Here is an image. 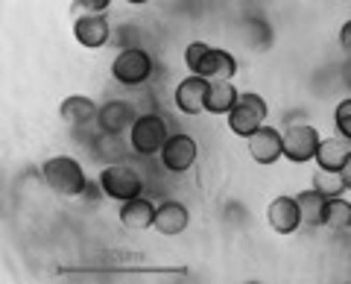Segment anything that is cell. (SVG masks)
Returning <instances> with one entry per match:
<instances>
[{
  "mask_svg": "<svg viewBox=\"0 0 351 284\" xmlns=\"http://www.w3.org/2000/svg\"><path fill=\"white\" fill-rule=\"evenodd\" d=\"M319 141V132L311 123H293L281 135V156L287 161H295V165H304V161L316 158Z\"/></svg>",
  "mask_w": 351,
  "mask_h": 284,
  "instance_id": "cell-3",
  "label": "cell"
},
{
  "mask_svg": "<svg viewBox=\"0 0 351 284\" xmlns=\"http://www.w3.org/2000/svg\"><path fill=\"white\" fill-rule=\"evenodd\" d=\"M313 188L322 196H343L346 193V182L339 176V170H316L313 173Z\"/></svg>",
  "mask_w": 351,
  "mask_h": 284,
  "instance_id": "cell-21",
  "label": "cell"
},
{
  "mask_svg": "<svg viewBox=\"0 0 351 284\" xmlns=\"http://www.w3.org/2000/svg\"><path fill=\"white\" fill-rule=\"evenodd\" d=\"M196 161V141L191 135H170L167 144L161 147V165L170 173L191 170Z\"/></svg>",
  "mask_w": 351,
  "mask_h": 284,
  "instance_id": "cell-7",
  "label": "cell"
},
{
  "mask_svg": "<svg viewBox=\"0 0 351 284\" xmlns=\"http://www.w3.org/2000/svg\"><path fill=\"white\" fill-rule=\"evenodd\" d=\"M120 223L126 228H135V232H144L156 223V205L144 196H135V200H126L120 205Z\"/></svg>",
  "mask_w": 351,
  "mask_h": 284,
  "instance_id": "cell-14",
  "label": "cell"
},
{
  "mask_svg": "<svg viewBox=\"0 0 351 284\" xmlns=\"http://www.w3.org/2000/svg\"><path fill=\"white\" fill-rule=\"evenodd\" d=\"M208 50H211V47H208L205 41H191V45H188V50H184V64H188L191 73L199 71V64L208 56Z\"/></svg>",
  "mask_w": 351,
  "mask_h": 284,
  "instance_id": "cell-23",
  "label": "cell"
},
{
  "mask_svg": "<svg viewBox=\"0 0 351 284\" xmlns=\"http://www.w3.org/2000/svg\"><path fill=\"white\" fill-rule=\"evenodd\" d=\"M73 38L80 41L82 47H88V50L103 47L108 41V21L103 15H94V12L76 15V21H73Z\"/></svg>",
  "mask_w": 351,
  "mask_h": 284,
  "instance_id": "cell-10",
  "label": "cell"
},
{
  "mask_svg": "<svg viewBox=\"0 0 351 284\" xmlns=\"http://www.w3.org/2000/svg\"><path fill=\"white\" fill-rule=\"evenodd\" d=\"M205 94H208V80L193 73L188 80H182L179 88H176V106L184 115H199L205 112Z\"/></svg>",
  "mask_w": 351,
  "mask_h": 284,
  "instance_id": "cell-11",
  "label": "cell"
},
{
  "mask_svg": "<svg viewBox=\"0 0 351 284\" xmlns=\"http://www.w3.org/2000/svg\"><path fill=\"white\" fill-rule=\"evenodd\" d=\"M348 152H351V144L346 138H322L319 150H316V161H319L322 170H339Z\"/></svg>",
  "mask_w": 351,
  "mask_h": 284,
  "instance_id": "cell-17",
  "label": "cell"
},
{
  "mask_svg": "<svg viewBox=\"0 0 351 284\" xmlns=\"http://www.w3.org/2000/svg\"><path fill=\"white\" fill-rule=\"evenodd\" d=\"M267 115H269L267 100H263L261 94L249 91V94H240V100L234 103V108L226 117H228V129H232L234 135L249 138L267 123Z\"/></svg>",
  "mask_w": 351,
  "mask_h": 284,
  "instance_id": "cell-2",
  "label": "cell"
},
{
  "mask_svg": "<svg viewBox=\"0 0 351 284\" xmlns=\"http://www.w3.org/2000/svg\"><path fill=\"white\" fill-rule=\"evenodd\" d=\"M167 120L158 115H141L132 123V147L141 156H152V152H161V147L167 144Z\"/></svg>",
  "mask_w": 351,
  "mask_h": 284,
  "instance_id": "cell-4",
  "label": "cell"
},
{
  "mask_svg": "<svg viewBox=\"0 0 351 284\" xmlns=\"http://www.w3.org/2000/svg\"><path fill=\"white\" fill-rule=\"evenodd\" d=\"M339 176H343V182H346V191H351V152L346 156L343 167H339Z\"/></svg>",
  "mask_w": 351,
  "mask_h": 284,
  "instance_id": "cell-26",
  "label": "cell"
},
{
  "mask_svg": "<svg viewBox=\"0 0 351 284\" xmlns=\"http://www.w3.org/2000/svg\"><path fill=\"white\" fill-rule=\"evenodd\" d=\"M325 200H328V196H322L316 188L302 191L299 196H295V202H299V209H302V223H307V226H322Z\"/></svg>",
  "mask_w": 351,
  "mask_h": 284,
  "instance_id": "cell-20",
  "label": "cell"
},
{
  "mask_svg": "<svg viewBox=\"0 0 351 284\" xmlns=\"http://www.w3.org/2000/svg\"><path fill=\"white\" fill-rule=\"evenodd\" d=\"M112 73H114V80L123 82V85H141V82H147L149 73H152V59H149V53L141 50V47H126V50H120L117 59H114V64H112Z\"/></svg>",
  "mask_w": 351,
  "mask_h": 284,
  "instance_id": "cell-6",
  "label": "cell"
},
{
  "mask_svg": "<svg viewBox=\"0 0 351 284\" xmlns=\"http://www.w3.org/2000/svg\"><path fill=\"white\" fill-rule=\"evenodd\" d=\"M322 226L339 228V232L351 228V202L343 200V196H328L322 209Z\"/></svg>",
  "mask_w": 351,
  "mask_h": 284,
  "instance_id": "cell-18",
  "label": "cell"
},
{
  "mask_svg": "<svg viewBox=\"0 0 351 284\" xmlns=\"http://www.w3.org/2000/svg\"><path fill=\"white\" fill-rule=\"evenodd\" d=\"M334 123H337L339 138H346L351 144V97H346V100L334 108Z\"/></svg>",
  "mask_w": 351,
  "mask_h": 284,
  "instance_id": "cell-22",
  "label": "cell"
},
{
  "mask_svg": "<svg viewBox=\"0 0 351 284\" xmlns=\"http://www.w3.org/2000/svg\"><path fill=\"white\" fill-rule=\"evenodd\" d=\"M339 45H343L346 53H351V21H346L343 29H339Z\"/></svg>",
  "mask_w": 351,
  "mask_h": 284,
  "instance_id": "cell-25",
  "label": "cell"
},
{
  "mask_svg": "<svg viewBox=\"0 0 351 284\" xmlns=\"http://www.w3.org/2000/svg\"><path fill=\"white\" fill-rule=\"evenodd\" d=\"M100 185H103V193L108 200H117V202L135 200V196H141V191H144V179L132 167H123V165L106 167L100 173Z\"/></svg>",
  "mask_w": 351,
  "mask_h": 284,
  "instance_id": "cell-5",
  "label": "cell"
},
{
  "mask_svg": "<svg viewBox=\"0 0 351 284\" xmlns=\"http://www.w3.org/2000/svg\"><path fill=\"white\" fill-rule=\"evenodd\" d=\"M41 176L59 196H80L88 188L82 165L76 158H71V156H53V158H47V161H44V167H41Z\"/></svg>",
  "mask_w": 351,
  "mask_h": 284,
  "instance_id": "cell-1",
  "label": "cell"
},
{
  "mask_svg": "<svg viewBox=\"0 0 351 284\" xmlns=\"http://www.w3.org/2000/svg\"><path fill=\"white\" fill-rule=\"evenodd\" d=\"M267 217L278 235H293L302 226V209L295 202V196H276L267 209Z\"/></svg>",
  "mask_w": 351,
  "mask_h": 284,
  "instance_id": "cell-8",
  "label": "cell"
},
{
  "mask_svg": "<svg viewBox=\"0 0 351 284\" xmlns=\"http://www.w3.org/2000/svg\"><path fill=\"white\" fill-rule=\"evenodd\" d=\"M188 223H191V211L184 209L182 202L167 200V202H161L156 209V223L152 226H156L164 237H176V235H182L184 228H188Z\"/></svg>",
  "mask_w": 351,
  "mask_h": 284,
  "instance_id": "cell-12",
  "label": "cell"
},
{
  "mask_svg": "<svg viewBox=\"0 0 351 284\" xmlns=\"http://www.w3.org/2000/svg\"><path fill=\"white\" fill-rule=\"evenodd\" d=\"M108 3H112V0H76V12H80V15H85V12L103 15L108 9Z\"/></svg>",
  "mask_w": 351,
  "mask_h": 284,
  "instance_id": "cell-24",
  "label": "cell"
},
{
  "mask_svg": "<svg viewBox=\"0 0 351 284\" xmlns=\"http://www.w3.org/2000/svg\"><path fill=\"white\" fill-rule=\"evenodd\" d=\"M100 126L106 132H120V129H126L129 123H135V112L126 106V103H108L100 108Z\"/></svg>",
  "mask_w": 351,
  "mask_h": 284,
  "instance_id": "cell-19",
  "label": "cell"
},
{
  "mask_svg": "<svg viewBox=\"0 0 351 284\" xmlns=\"http://www.w3.org/2000/svg\"><path fill=\"white\" fill-rule=\"evenodd\" d=\"M126 3H132V6H144V3H149V0H126Z\"/></svg>",
  "mask_w": 351,
  "mask_h": 284,
  "instance_id": "cell-27",
  "label": "cell"
},
{
  "mask_svg": "<svg viewBox=\"0 0 351 284\" xmlns=\"http://www.w3.org/2000/svg\"><path fill=\"white\" fill-rule=\"evenodd\" d=\"M59 115H62L64 123L82 126V123H88V120H94L97 115H100V108H97V103L91 100V97L71 94V97H64V103H62V108H59Z\"/></svg>",
  "mask_w": 351,
  "mask_h": 284,
  "instance_id": "cell-16",
  "label": "cell"
},
{
  "mask_svg": "<svg viewBox=\"0 0 351 284\" xmlns=\"http://www.w3.org/2000/svg\"><path fill=\"white\" fill-rule=\"evenodd\" d=\"M240 100V91L234 88L232 80H217L208 82V94H205V112L211 115H228Z\"/></svg>",
  "mask_w": 351,
  "mask_h": 284,
  "instance_id": "cell-15",
  "label": "cell"
},
{
  "mask_svg": "<svg viewBox=\"0 0 351 284\" xmlns=\"http://www.w3.org/2000/svg\"><path fill=\"white\" fill-rule=\"evenodd\" d=\"M199 76H205L208 82H217V80H234L237 73V62L228 50H219V47H211L208 50V56L202 59L199 71H196Z\"/></svg>",
  "mask_w": 351,
  "mask_h": 284,
  "instance_id": "cell-13",
  "label": "cell"
},
{
  "mask_svg": "<svg viewBox=\"0 0 351 284\" xmlns=\"http://www.w3.org/2000/svg\"><path fill=\"white\" fill-rule=\"evenodd\" d=\"M249 144V156L258 161V165H276L281 158V132L263 123L255 135L246 138Z\"/></svg>",
  "mask_w": 351,
  "mask_h": 284,
  "instance_id": "cell-9",
  "label": "cell"
}]
</instances>
